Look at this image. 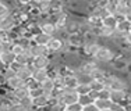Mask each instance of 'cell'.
<instances>
[{"instance_id":"cell-51","label":"cell","mask_w":131,"mask_h":111,"mask_svg":"<svg viewBox=\"0 0 131 111\" xmlns=\"http://www.w3.org/2000/svg\"><path fill=\"white\" fill-rule=\"evenodd\" d=\"M0 2H2V0H0Z\"/></svg>"},{"instance_id":"cell-38","label":"cell","mask_w":131,"mask_h":111,"mask_svg":"<svg viewBox=\"0 0 131 111\" xmlns=\"http://www.w3.org/2000/svg\"><path fill=\"white\" fill-rule=\"evenodd\" d=\"M81 111H99V110L95 104L91 103V104H88V106H84L82 108H81Z\"/></svg>"},{"instance_id":"cell-2","label":"cell","mask_w":131,"mask_h":111,"mask_svg":"<svg viewBox=\"0 0 131 111\" xmlns=\"http://www.w3.org/2000/svg\"><path fill=\"white\" fill-rule=\"evenodd\" d=\"M61 38L64 39L66 45L70 46V47H74L77 50H80L82 47V45L85 43V38L81 32H75V33H63Z\"/></svg>"},{"instance_id":"cell-45","label":"cell","mask_w":131,"mask_h":111,"mask_svg":"<svg viewBox=\"0 0 131 111\" xmlns=\"http://www.w3.org/2000/svg\"><path fill=\"white\" fill-rule=\"evenodd\" d=\"M99 111H110V108H109V110H99Z\"/></svg>"},{"instance_id":"cell-20","label":"cell","mask_w":131,"mask_h":111,"mask_svg":"<svg viewBox=\"0 0 131 111\" xmlns=\"http://www.w3.org/2000/svg\"><path fill=\"white\" fill-rule=\"evenodd\" d=\"M24 85H25V82H24L21 78H18L17 75L6 81V86H7V89H10V90L18 89V88H21V86H24Z\"/></svg>"},{"instance_id":"cell-49","label":"cell","mask_w":131,"mask_h":111,"mask_svg":"<svg viewBox=\"0 0 131 111\" xmlns=\"http://www.w3.org/2000/svg\"><path fill=\"white\" fill-rule=\"evenodd\" d=\"M0 32H2V29H0Z\"/></svg>"},{"instance_id":"cell-16","label":"cell","mask_w":131,"mask_h":111,"mask_svg":"<svg viewBox=\"0 0 131 111\" xmlns=\"http://www.w3.org/2000/svg\"><path fill=\"white\" fill-rule=\"evenodd\" d=\"M86 24H88V26L93 31V29H96V28L102 26V17L91 13V14L86 15Z\"/></svg>"},{"instance_id":"cell-46","label":"cell","mask_w":131,"mask_h":111,"mask_svg":"<svg viewBox=\"0 0 131 111\" xmlns=\"http://www.w3.org/2000/svg\"><path fill=\"white\" fill-rule=\"evenodd\" d=\"M31 111H38V110H36V108H34V110H31Z\"/></svg>"},{"instance_id":"cell-11","label":"cell","mask_w":131,"mask_h":111,"mask_svg":"<svg viewBox=\"0 0 131 111\" xmlns=\"http://www.w3.org/2000/svg\"><path fill=\"white\" fill-rule=\"evenodd\" d=\"M128 58L126 57H120V58H114L113 61L110 63L112 65V70L114 71V72H126L127 70V64H128Z\"/></svg>"},{"instance_id":"cell-42","label":"cell","mask_w":131,"mask_h":111,"mask_svg":"<svg viewBox=\"0 0 131 111\" xmlns=\"http://www.w3.org/2000/svg\"><path fill=\"white\" fill-rule=\"evenodd\" d=\"M123 111H131V104L128 103V104H126V106H124V110Z\"/></svg>"},{"instance_id":"cell-26","label":"cell","mask_w":131,"mask_h":111,"mask_svg":"<svg viewBox=\"0 0 131 111\" xmlns=\"http://www.w3.org/2000/svg\"><path fill=\"white\" fill-rule=\"evenodd\" d=\"M20 104H21V107H23L25 111H31V110L35 108V106H34V99L31 97V96H27V97L21 99Z\"/></svg>"},{"instance_id":"cell-24","label":"cell","mask_w":131,"mask_h":111,"mask_svg":"<svg viewBox=\"0 0 131 111\" xmlns=\"http://www.w3.org/2000/svg\"><path fill=\"white\" fill-rule=\"evenodd\" d=\"M0 60H2V63L4 64L6 67H8L15 61V54L13 51H3V53L0 54Z\"/></svg>"},{"instance_id":"cell-12","label":"cell","mask_w":131,"mask_h":111,"mask_svg":"<svg viewBox=\"0 0 131 111\" xmlns=\"http://www.w3.org/2000/svg\"><path fill=\"white\" fill-rule=\"evenodd\" d=\"M32 65L31 64H28V65H21L20 68L17 70V76L18 78H21L24 82H28L29 79H32Z\"/></svg>"},{"instance_id":"cell-41","label":"cell","mask_w":131,"mask_h":111,"mask_svg":"<svg viewBox=\"0 0 131 111\" xmlns=\"http://www.w3.org/2000/svg\"><path fill=\"white\" fill-rule=\"evenodd\" d=\"M126 20L128 21V22H131V8H130V11L127 13V15H126Z\"/></svg>"},{"instance_id":"cell-23","label":"cell","mask_w":131,"mask_h":111,"mask_svg":"<svg viewBox=\"0 0 131 111\" xmlns=\"http://www.w3.org/2000/svg\"><path fill=\"white\" fill-rule=\"evenodd\" d=\"M116 31L120 33H128L131 31V22H128L126 18H121V20H118L116 25Z\"/></svg>"},{"instance_id":"cell-27","label":"cell","mask_w":131,"mask_h":111,"mask_svg":"<svg viewBox=\"0 0 131 111\" xmlns=\"http://www.w3.org/2000/svg\"><path fill=\"white\" fill-rule=\"evenodd\" d=\"M77 81H78V85H91L93 78L92 75H88V74L77 72Z\"/></svg>"},{"instance_id":"cell-25","label":"cell","mask_w":131,"mask_h":111,"mask_svg":"<svg viewBox=\"0 0 131 111\" xmlns=\"http://www.w3.org/2000/svg\"><path fill=\"white\" fill-rule=\"evenodd\" d=\"M93 104L98 107V110H109L112 106V100L110 99H99L98 97L93 101Z\"/></svg>"},{"instance_id":"cell-30","label":"cell","mask_w":131,"mask_h":111,"mask_svg":"<svg viewBox=\"0 0 131 111\" xmlns=\"http://www.w3.org/2000/svg\"><path fill=\"white\" fill-rule=\"evenodd\" d=\"M2 75L4 76V79L7 81V79H10V78H13V76H15L17 75V71H15L13 67H6L4 70H3V72H2Z\"/></svg>"},{"instance_id":"cell-50","label":"cell","mask_w":131,"mask_h":111,"mask_svg":"<svg viewBox=\"0 0 131 111\" xmlns=\"http://www.w3.org/2000/svg\"><path fill=\"white\" fill-rule=\"evenodd\" d=\"M0 86H2V83H0Z\"/></svg>"},{"instance_id":"cell-29","label":"cell","mask_w":131,"mask_h":111,"mask_svg":"<svg viewBox=\"0 0 131 111\" xmlns=\"http://www.w3.org/2000/svg\"><path fill=\"white\" fill-rule=\"evenodd\" d=\"M93 99L91 97V94H80V99H78V103L81 104V107H84V106H88V104H91L93 103Z\"/></svg>"},{"instance_id":"cell-22","label":"cell","mask_w":131,"mask_h":111,"mask_svg":"<svg viewBox=\"0 0 131 111\" xmlns=\"http://www.w3.org/2000/svg\"><path fill=\"white\" fill-rule=\"evenodd\" d=\"M63 86L66 89H77L78 81H77V74L71 76H64L63 78Z\"/></svg>"},{"instance_id":"cell-21","label":"cell","mask_w":131,"mask_h":111,"mask_svg":"<svg viewBox=\"0 0 131 111\" xmlns=\"http://www.w3.org/2000/svg\"><path fill=\"white\" fill-rule=\"evenodd\" d=\"M34 106L38 110L49 107V94H42V96H39V97H35L34 99Z\"/></svg>"},{"instance_id":"cell-15","label":"cell","mask_w":131,"mask_h":111,"mask_svg":"<svg viewBox=\"0 0 131 111\" xmlns=\"http://www.w3.org/2000/svg\"><path fill=\"white\" fill-rule=\"evenodd\" d=\"M15 25H17V22L11 15L0 18V29L2 31H13Z\"/></svg>"},{"instance_id":"cell-9","label":"cell","mask_w":131,"mask_h":111,"mask_svg":"<svg viewBox=\"0 0 131 111\" xmlns=\"http://www.w3.org/2000/svg\"><path fill=\"white\" fill-rule=\"evenodd\" d=\"M32 68H50V57L49 55H39V57H34L31 61Z\"/></svg>"},{"instance_id":"cell-32","label":"cell","mask_w":131,"mask_h":111,"mask_svg":"<svg viewBox=\"0 0 131 111\" xmlns=\"http://www.w3.org/2000/svg\"><path fill=\"white\" fill-rule=\"evenodd\" d=\"M75 90L78 94H88L91 92V85H78Z\"/></svg>"},{"instance_id":"cell-36","label":"cell","mask_w":131,"mask_h":111,"mask_svg":"<svg viewBox=\"0 0 131 111\" xmlns=\"http://www.w3.org/2000/svg\"><path fill=\"white\" fill-rule=\"evenodd\" d=\"M17 7H27V6L32 4V0H14Z\"/></svg>"},{"instance_id":"cell-52","label":"cell","mask_w":131,"mask_h":111,"mask_svg":"<svg viewBox=\"0 0 131 111\" xmlns=\"http://www.w3.org/2000/svg\"><path fill=\"white\" fill-rule=\"evenodd\" d=\"M130 32H131V31H130Z\"/></svg>"},{"instance_id":"cell-10","label":"cell","mask_w":131,"mask_h":111,"mask_svg":"<svg viewBox=\"0 0 131 111\" xmlns=\"http://www.w3.org/2000/svg\"><path fill=\"white\" fill-rule=\"evenodd\" d=\"M28 50H29L32 58L34 57H39V55H49V53H50L46 45H35V43H32Z\"/></svg>"},{"instance_id":"cell-19","label":"cell","mask_w":131,"mask_h":111,"mask_svg":"<svg viewBox=\"0 0 131 111\" xmlns=\"http://www.w3.org/2000/svg\"><path fill=\"white\" fill-rule=\"evenodd\" d=\"M52 39V36H49V35H46V33H43V32H36V33H34V36H32V43H35V45H46L48 46V43L49 40Z\"/></svg>"},{"instance_id":"cell-7","label":"cell","mask_w":131,"mask_h":111,"mask_svg":"<svg viewBox=\"0 0 131 111\" xmlns=\"http://www.w3.org/2000/svg\"><path fill=\"white\" fill-rule=\"evenodd\" d=\"M130 90H112L110 93V100L113 103H120V104H128L130 103Z\"/></svg>"},{"instance_id":"cell-8","label":"cell","mask_w":131,"mask_h":111,"mask_svg":"<svg viewBox=\"0 0 131 111\" xmlns=\"http://www.w3.org/2000/svg\"><path fill=\"white\" fill-rule=\"evenodd\" d=\"M64 46H66V42H64V39L61 38V36H53L50 40H49V43H48L49 51L53 53V54L61 53L63 49H64Z\"/></svg>"},{"instance_id":"cell-3","label":"cell","mask_w":131,"mask_h":111,"mask_svg":"<svg viewBox=\"0 0 131 111\" xmlns=\"http://www.w3.org/2000/svg\"><path fill=\"white\" fill-rule=\"evenodd\" d=\"M99 47H101L99 39H96V40H86L82 45V47L80 49V54L82 58H93V55L96 54Z\"/></svg>"},{"instance_id":"cell-35","label":"cell","mask_w":131,"mask_h":111,"mask_svg":"<svg viewBox=\"0 0 131 111\" xmlns=\"http://www.w3.org/2000/svg\"><path fill=\"white\" fill-rule=\"evenodd\" d=\"M11 51H13V53H14L15 55H18V54H23L24 51H25V49H24L23 46L20 45V43L15 42L14 45H13V47H11Z\"/></svg>"},{"instance_id":"cell-28","label":"cell","mask_w":131,"mask_h":111,"mask_svg":"<svg viewBox=\"0 0 131 111\" xmlns=\"http://www.w3.org/2000/svg\"><path fill=\"white\" fill-rule=\"evenodd\" d=\"M42 94H45V93H43V89L40 88L39 85H35V86H32V88H29V96L32 99L39 97V96H42Z\"/></svg>"},{"instance_id":"cell-43","label":"cell","mask_w":131,"mask_h":111,"mask_svg":"<svg viewBox=\"0 0 131 111\" xmlns=\"http://www.w3.org/2000/svg\"><path fill=\"white\" fill-rule=\"evenodd\" d=\"M4 68H6V65H4V64H3V63H2V60H0V74L3 72V70H4Z\"/></svg>"},{"instance_id":"cell-5","label":"cell","mask_w":131,"mask_h":111,"mask_svg":"<svg viewBox=\"0 0 131 111\" xmlns=\"http://www.w3.org/2000/svg\"><path fill=\"white\" fill-rule=\"evenodd\" d=\"M39 31L43 33H46V35L49 36H57L59 35V31L57 28H56L54 22L53 21H50L49 18H39Z\"/></svg>"},{"instance_id":"cell-18","label":"cell","mask_w":131,"mask_h":111,"mask_svg":"<svg viewBox=\"0 0 131 111\" xmlns=\"http://www.w3.org/2000/svg\"><path fill=\"white\" fill-rule=\"evenodd\" d=\"M39 86L43 89V93H45V94H50V92L56 88V82H54V79H53V78L48 76V78H45L42 82L39 83Z\"/></svg>"},{"instance_id":"cell-31","label":"cell","mask_w":131,"mask_h":111,"mask_svg":"<svg viewBox=\"0 0 131 111\" xmlns=\"http://www.w3.org/2000/svg\"><path fill=\"white\" fill-rule=\"evenodd\" d=\"M10 13H11V8L8 7V4H7V3L0 2V18L7 17V15H10Z\"/></svg>"},{"instance_id":"cell-13","label":"cell","mask_w":131,"mask_h":111,"mask_svg":"<svg viewBox=\"0 0 131 111\" xmlns=\"http://www.w3.org/2000/svg\"><path fill=\"white\" fill-rule=\"evenodd\" d=\"M113 31L114 29H110V28H106L102 25V26L96 28V29H93V32L96 33L99 40H109L112 38V35H113Z\"/></svg>"},{"instance_id":"cell-37","label":"cell","mask_w":131,"mask_h":111,"mask_svg":"<svg viewBox=\"0 0 131 111\" xmlns=\"http://www.w3.org/2000/svg\"><path fill=\"white\" fill-rule=\"evenodd\" d=\"M123 110H124V104H120V103H113V101H112L110 111H123Z\"/></svg>"},{"instance_id":"cell-4","label":"cell","mask_w":131,"mask_h":111,"mask_svg":"<svg viewBox=\"0 0 131 111\" xmlns=\"http://www.w3.org/2000/svg\"><path fill=\"white\" fill-rule=\"evenodd\" d=\"M101 64H98L93 58H82L81 63L77 65V72H82V74H88L92 75L93 71H95Z\"/></svg>"},{"instance_id":"cell-14","label":"cell","mask_w":131,"mask_h":111,"mask_svg":"<svg viewBox=\"0 0 131 111\" xmlns=\"http://www.w3.org/2000/svg\"><path fill=\"white\" fill-rule=\"evenodd\" d=\"M48 76H49L48 68H34V71H32V81L35 83H38V85L45 78H48Z\"/></svg>"},{"instance_id":"cell-40","label":"cell","mask_w":131,"mask_h":111,"mask_svg":"<svg viewBox=\"0 0 131 111\" xmlns=\"http://www.w3.org/2000/svg\"><path fill=\"white\" fill-rule=\"evenodd\" d=\"M126 72L128 74V75H131V60L128 61V64H127V70H126Z\"/></svg>"},{"instance_id":"cell-47","label":"cell","mask_w":131,"mask_h":111,"mask_svg":"<svg viewBox=\"0 0 131 111\" xmlns=\"http://www.w3.org/2000/svg\"><path fill=\"white\" fill-rule=\"evenodd\" d=\"M130 104H131V94H130Z\"/></svg>"},{"instance_id":"cell-39","label":"cell","mask_w":131,"mask_h":111,"mask_svg":"<svg viewBox=\"0 0 131 111\" xmlns=\"http://www.w3.org/2000/svg\"><path fill=\"white\" fill-rule=\"evenodd\" d=\"M124 43H126V45L131 49V32L126 33V36H124Z\"/></svg>"},{"instance_id":"cell-6","label":"cell","mask_w":131,"mask_h":111,"mask_svg":"<svg viewBox=\"0 0 131 111\" xmlns=\"http://www.w3.org/2000/svg\"><path fill=\"white\" fill-rule=\"evenodd\" d=\"M78 99H80V94L77 93L75 89H66L63 96L60 99V106H71V104H75L78 103Z\"/></svg>"},{"instance_id":"cell-48","label":"cell","mask_w":131,"mask_h":111,"mask_svg":"<svg viewBox=\"0 0 131 111\" xmlns=\"http://www.w3.org/2000/svg\"><path fill=\"white\" fill-rule=\"evenodd\" d=\"M2 53H3V51H2V49H0V54H2Z\"/></svg>"},{"instance_id":"cell-17","label":"cell","mask_w":131,"mask_h":111,"mask_svg":"<svg viewBox=\"0 0 131 111\" xmlns=\"http://www.w3.org/2000/svg\"><path fill=\"white\" fill-rule=\"evenodd\" d=\"M117 22H118V18L114 14H106L102 18V25L106 28H110V29H116Z\"/></svg>"},{"instance_id":"cell-33","label":"cell","mask_w":131,"mask_h":111,"mask_svg":"<svg viewBox=\"0 0 131 111\" xmlns=\"http://www.w3.org/2000/svg\"><path fill=\"white\" fill-rule=\"evenodd\" d=\"M110 93H112V89L105 86L102 90H99V99H110Z\"/></svg>"},{"instance_id":"cell-1","label":"cell","mask_w":131,"mask_h":111,"mask_svg":"<svg viewBox=\"0 0 131 111\" xmlns=\"http://www.w3.org/2000/svg\"><path fill=\"white\" fill-rule=\"evenodd\" d=\"M114 57H116V49L106 45H101L96 54L93 55V60L98 64H110L114 60Z\"/></svg>"},{"instance_id":"cell-44","label":"cell","mask_w":131,"mask_h":111,"mask_svg":"<svg viewBox=\"0 0 131 111\" xmlns=\"http://www.w3.org/2000/svg\"><path fill=\"white\" fill-rule=\"evenodd\" d=\"M64 111H81V110H66V107H64Z\"/></svg>"},{"instance_id":"cell-34","label":"cell","mask_w":131,"mask_h":111,"mask_svg":"<svg viewBox=\"0 0 131 111\" xmlns=\"http://www.w3.org/2000/svg\"><path fill=\"white\" fill-rule=\"evenodd\" d=\"M105 83L103 82H99V81H95V79H93V81L91 82V89L92 90H96V92H99V90H102V89L105 88Z\"/></svg>"}]
</instances>
